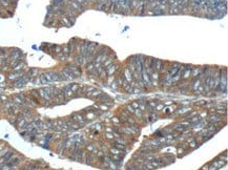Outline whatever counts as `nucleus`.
Returning <instances> with one entry per match:
<instances>
[{"label": "nucleus", "mask_w": 228, "mask_h": 170, "mask_svg": "<svg viewBox=\"0 0 228 170\" xmlns=\"http://www.w3.org/2000/svg\"><path fill=\"white\" fill-rule=\"evenodd\" d=\"M182 148H183L184 150H186V149H189V145H188V143H187V142H184L183 144H182Z\"/></svg>", "instance_id": "40"}, {"label": "nucleus", "mask_w": 228, "mask_h": 170, "mask_svg": "<svg viewBox=\"0 0 228 170\" xmlns=\"http://www.w3.org/2000/svg\"><path fill=\"white\" fill-rule=\"evenodd\" d=\"M0 99H1L2 102H4V101L8 100V98H7V96H5V94H0Z\"/></svg>", "instance_id": "41"}, {"label": "nucleus", "mask_w": 228, "mask_h": 170, "mask_svg": "<svg viewBox=\"0 0 228 170\" xmlns=\"http://www.w3.org/2000/svg\"><path fill=\"white\" fill-rule=\"evenodd\" d=\"M38 73H39L38 68H30V69L27 70L26 75L31 78V79H33V78H35V77L38 76Z\"/></svg>", "instance_id": "12"}, {"label": "nucleus", "mask_w": 228, "mask_h": 170, "mask_svg": "<svg viewBox=\"0 0 228 170\" xmlns=\"http://www.w3.org/2000/svg\"><path fill=\"white\" fill-rule=\"evenodd\" d=\"M176 109H177V105L171 104V105H168V106H164L161 111H162L163 113H165V114H168V113H172L174 111H176Z\"/></svg>", "instance_id": "7"}, {"label": "nucleus", "mask_w": 228, "mask_h": 170, "mask_svg": "<svg viewBox=\"0 0 228 170\" xmlns=\"http://www.w3.org/2000/svg\"><path fill=\"white\" fill-rule=\"evenodd\" d=\"M171 128H172V130H174V131H177V132H180V133H181V132L183 131L186 127H184L181 123H176V124H174V126H172Z\"/></svg>", "instance_id": "14"}, {"label": "nucleus", "mask_w": 228, "mask_h": 170, "mask_svg": "<svg viewBox=\"0 0 228 170\" xmlns=\"http://www.w3.org/2000/svg\"><path fill=\"white\" fill-rule=\"evenodd\" d=\"M12 101L14 102V104H15V105H18V106H22V105L24 104L23 101L20 99V97L18 96V94H14V96L12 97Z\"/></svg>", "instance_id": "13"}, {"label": "nucleus", "mask_w": 228, "mask_h": 170, "mask_svg": "<svg viewBox=\"0 0 228 170\" xmlns=\"http://www.w3.org/2000/svg\"><path fill=\"white\" fill-rule=\"evenodd\" d=\"M85 149L87 150L88 152H93L95 150V146L93 145V144H87V145L85 146Z\"/></svg>", "instance_id": "28"}, {"label": "nucleus", "mask_w": 228, "mask_h": 170, "mask_svg": "<svg viewBox=\"0 0 228 170\" xmlns=\"http://www.w3.org/2000/svg\"><path fill=\"white\" fill-rule=\"evenodd\" d=\"M215 103H212V102H208V103H207L206 102V104H205L204 105V107H206V108H212V107H215Z\"/></svg>", "instance_id": "34"}, {"label": "nucleus", "mask_w": 228, "mask_h": 170, "mask_svg": "<svg viewBox=\"0 0 228 170\" xmlns=\"http://www.w3.org/2000/svg\"><path fill=\"white\" fill-rule=\"evenodd\" d=\"M191 69L192 68H184L181 76V80H188L190 76H191Z\"/></svg>", "instance_id": "10"}, {"label": "nucleus", "mask_w": 228, "mask_h": 170, "mask_svg": "<svg viewBox=\"0 0 228 170\" xmlns=\"http://www.w3.org/2000/svg\"><path fill=\"white\" fill-rule=\"evenodd\" d=\"M105 132H109V133H112V127H109V126H107V127L105 128Z\"/></svg>", "instance_id": "43"}, {"label": "nucleus", "mask_w": 228, "mask_h": 170, "mask_svg": "<svg viewBox=\"0 0 228 170\" xmlns=\"http://www.w3.org/2000/svg\"><path fill=\"white\" fill-rule=\"evenodd\" d=\"M61 91H62L63 96H64V99H65L66 101L70 100V99H72V98H75V94H74L73 91H72L71 89H70L68 85L64 86V87H61Z\"/></svg>", "instance_id": "2"}, {"label": "nucleus", "mask_w": 228, "mask_h": 170, "mask_svg": "<svg viewBox=\"0 0 228 170\" xmlns=\"http://www.w3.org/2000/svg\"><path fill=\"white\" fill-rule=\"evenodd\" d=\"M208 121L209 123H215V124H219L221 123L222 121H223V116H220V114H216V113H212V114H209L208 116Z\"/></svg>", "instance_id": "4"}, {"label": "nucleus", "mask_w": 228, "mask_h": 170, "mask_svg": "<svg viewBox=\"0 0 228 170\" xmlns=\"http://www.w3.org/2000/svg\"><path fill=\"white\" fill-rule=\"evenodd\" d=\"M105 138H106V139H108V140H114L115 139L114 134L109 133V132H105Z\"/></svg>", "instance_id": "36"}, {"label": "nucleus", "mask_w": 228, "mask_h": 170, "mask_svg": "<svg viewBox=\"0 0 228 170\" xmlns=\"http://www.w3.org/2000/svg\"><path fill=\"white\" fill-rule=\"evenodd\" d=\"M125 110L128 112L129 114H134V112H135V108L132 107V106L130 104H127L125 106Z\"/></svg>", "instance_id": "27"}, {"label": "nucleus", "mask_w": 228, "mask_h": 170, "mask_svg": "<svg viewBox=\"0 0 228 170\" xmlns=\"http://www.w3.org/2000/svg\"><path fill=\"white\" fill-rule=\"evenodd\" d=\"M164 107V104H162V103H158L157 106L155 107V111H161L163 109Z\"/></svg>", "instance_id": "29"}, {"label": "nucleus", "mask_w": 228, "mask_h": 170, "mask_svg": "<svg viewBox=\"0 0 228 170\" xmlns=\"http://www.w3.org/2000/svg\"><path fill=\"white\" fill-rule=\"evenodd\" d=\"M184 151H185V150H184V149L183 148H179L178 149V152H179V154H181V153H183V152Z\"/></svg>", "instance_id": "44"}, {"label": "nucleus", "mask_w": 228, "mask_h": 170, "mask_svg": "<svg viewBox=\"0 0 228 170\" xmlns=\"http://www.w3.org/2000/svg\"><path fill=\"white\" fill-rule=\"evenodd\" d=\"M109 152H111V154H122V150H120V149H118V148H115V147L109 149Z\"/></svg>", "instance_id": "26"}, {"label": "nucleus", "mask_w": 228, "mask_h": 170, "mask_svg": "<svg viewBox=\"0 0 228 170\" xmlns=\"http://www.w3.org/2000/svg\"><path fill=\"white\" fill-rule=\"evenodd\" d=\"M122 88H123V90L125 91L126 94H132V88H134V87H132V86L129 84V83H128V84H126V85L124 86V87H122Z\"/></svg>", "instance_id": "21"}, {"label": "nucleus", "mask_w": 228, "mask_h": 170, "mask_svg": "<svg viewBox=\"0 0 228 170\" xmlns=\"http://www.w3.org/2000/svg\"><path fill=\"white\" fill-rule=\"evenodd\" d=\"M188 120H189V122L191 123V125H193V124H195V123H200L202 119H201L200 117H197V116H195V117L191 118V119H188Z\"/></svg>", "instance_id": "24"}, {"label": "nucleus", "mask_w": 228, "mask_h": 170, "mask_svg": "<svg viewBox=\"0 0 228 170\" xmlns=\"http://www.w3.org/2000/svg\"><path fill=\"white\" fill-rule=\"evenodd\" d=\"M182 125L184 126V127H187V126H190L191 125V123L189 122V120H186V121H182V122H180Z\"/></svg>", "instance_id": "35"}, {"label": "nucleus", "mask_w": 228, "mask_h": 170, "mask_svg": "<svg viewBox=\"0 0 228 170\" xmlns=\"http://www.w3.org/2000/svg\"><path fill=\"white\" fill-rule=\"evenodd\" d=\"M61 23L63 26H70V25H72V23L70 22V20L67 19V17H61Z\"/></svg>", "instance_id": "18"}, {"label": "nucleus", "mask_w": 228, "mask_h": 170, "mask_svg": "<svg viewBox=\"0 0 228 170\" xmlns=\"http://www.w3.org/2000/svg\"><path fill=\"white\" fill-rule=\"evenodd\" d=\"M111 88H112V89H115V90H117V89L120 87V86L118 85V83H117L116 80H115V81H112V82L111 83Z\"/></svg>", "instance_id": "31"}, {"label": "nucleus", "mask_w": 228, "mask_h": 170, "mask_svg": "<svg viewBox=\"0 0 228 170\" xmlns=\"http://www.w3.org/2000/svg\"><path fill=\"white\" fill-rule=\"evenodd\" d=\"M116 81H117L118 85H119L120 87H124V86H125L126 84H128V82L125 80V78H124V76H123V74H122V73L119 74V76L117 77Z\"/></svg>", "instance_id": "8"}, {"label": "nucleus", "mask_w": 228, "mask_h": 170, "mask_svg": "<svg viewBox=\"0 0 228 170\" xmlns=\"http://www.w3.org/2000/svg\"><path fill=\"white\" fill-rule=\"evenodd\" d=\"M114 147H115V148L120 149V150H125V145H124V144H121V143L115 142V141H114Z\"/></svg>", "instance_id": "23"}, {"label": "nucleus", "mask_w": 228, "mask_h": 170, "mask_svg": "<svg viewBox=\"0 0 228 170\" xmlns=\"http://www.w3.org/2000/svg\"><path fill=\"white\" fill-rule=\"evenodd\" d=\"M98 108H99V110H101V111H107L109 109V106L104 104V103H100V104L98 105Z\"/></svg>", "instance_id": "22"}, {"label": "nucleus", "mask_w": 228, "mask_h": 170, "mask_svg": "<svg viewBox=\"0 0 228 170\" xmlns=\"http://www.w3.org/2000/svg\"><path fill=\"white\" fill-rule=\"evenodd\" d=\"M158 103H160V102L157 101V100H148V101H146V105L149 106V107H151V108H154V109H155L156 106H157Z\"/></svg>", "instance_id": "17"}, {"label": "nucleus", "mask_w": 228, "mask_h": 170, "mask_svg": "<svg viewBox=\"0 0 228 170\" xmlns=\"http://www.w3.org/2000/svg\"><path fill=\"white\" fill-rule=\"evenodd\" d=\"M71 119L73 122L75 123H78L80 126H84L86 124V120L84 118V114L83 113H80V112H74V113L71 114Z\"/></svg>", "instance_id": "1"}, {"label": "nucleus", "mask_w": 228, "mask_h": 170, "mask_svg": "<svg viewBox=\"0 0 228 170\" xmlns=\"http://www.w3.org/2000/svg\"><path fill=\"white\" fill-rule=\"evenodd\" d=\"M190 110H192L191 107H189V106H183V107H181L180 109H178V110H176L177 112V114H186L187 112H189Z\"/></svg>", "instance_id": "11"}, {"label": "nucleus", "mask_w": 228, "mask_h": 170, "mask_svg": "<svg viewBox=\"0 0 228 170\" xmlns=\"http://www.w3.org/2000/svg\"><path fill=\"white\" fill-rule=\"evenodd\" d=\"M208 116H209V113H208V111H207V110H205V111H203V112H201V113H200V118H201V119H206Z\"/></svg>", "instance_id": "32"}, {"label": "nucleus", "mask_w": 228, "mask_h": 170, "mask_svg": "<svg viewBox=\"0 0 228 170\" xmlns=\"http://www.w3.org/2000/svg\"><path fill=\"white\" fill-rule=\"evenodd\" d=\"M7 160H5L3 157H0V166L4 165V164H7Z\"/></svg>", "instance_id": "38"}, {"label": "nucleus", "mask_w": 228, "mask_h": 170, "mask_svg": "<svg viewBox=\"0 0 228 170\" xmlns=\"http://www.w3.org/2000/svg\"><path fill=\"white\" fill-rule=\"evenodd\" d=\"M68 87H70V89L74 94H76L78 91V89L81 87V85L78 84V83H72V84H68Z\"/></svg>", "instance_id": "16"}, {"label": "nucleus", "mask_w": 228, "mask_h": 170, "mask_svg": "<svg viewBox=\"0 0 228 170\" xmlns=\"http://www.w3.org/2000/svg\"><path fill=\"white\" fill-rule=\"evenodd\" d=\"M94 69H95L94 62H89L86 64V71H87V73H91V71H93Z\"/></svg>", "instance_id": "25"}, {"label": "nucleus", "mask_w": 228, "mask_h": 170, "mask_svg": "<svg viewBox=\"0 0 228 170\" xmlns=\"http://www.w3.org/2000/svg\"><path fill=\"white\" fill-rule=\"evenodd\" d=\"M96 160H97L96 154L91 153V152L87 153V154H86V157H85V161H86V163H87L88 165H94L95 162H96Z\"/></svg>", "instance_id": "6"}, {"label": "nucleus", "mask_w": 228, "mask_h": 170, "mask_svg": "<svg viewBox=\"0 0 228 170\" xmlns=\"http://www.w3.org/2000/svg\"><path fill=\"white\" fill-rule=\"evenodd\" d=\"M24 74H25L24 70H22V71H11V73L7 75V79L13 82V81H15V80L18 79V78L22 77Z\"/></svg>", "instance_id": "3"}, {"label": "nucleus", "mask_w": 228, "mask_h": 170, "mask_svg": "<svg viewBox=\"0 0 228 170\" xmlns=\"http://www.w3.org/2000/svg\"><path fill=\"white\" fill-rule=\"evenodd\" d=\"M111 122L114 123V124H116V125H119V124H121V121L119 119V117H114V118H111Z\"/></svg>", "instance_id": "30"}, {"label": "nucleus", "mask_w": 228, "mask_h": 170, "mask_svg": "<svg viewBox=\"0 0 228 170\" xmlns=\"http://www.w3.org/2000/svg\"><path fill=\"white\" fill-rule=\"evenodd\" d=\"M122 74H123L124 78H125V80H126V81H127L128 83H131L132 81H134V79H132V75H131L130 70H129L128 68H124Z\"/></svg>", "instance_id": "9"}, {"label": "nucleus", "mask_w": 228, "mask_h": 170, "mask_svg": "<svg viewBox=\"0 0 228 170\" xmlns=\"http://www.w3.org/2000/svg\"><path fill=\"white\" fill-rule=\"evenodd\" d=\"M164 104V106H168V105H171L172 104V101H170V100H167V101H165V102L163 103Z\"/></svg>", "instance_id": "42"}, {"label": "nucleus", "mask_w": 228, "mask_h": 170, "mask_svg": "<svg viewBox=\"0 0 228 170\" xmlns=\"http://www.w3.org/2000/svg\"><path fill=\"white\" fill-rule=\"evenodd\" d=\"M205 104H206V101H204V100H201V101H199V102L195 103L197 106H203V107H204Z\"/></svg>", "instance_id": "37"}, {"label": "nucleus", "mask_w": 228, "mask_h": 170, "mask_svg": "<svg viewBox=\"0 0 228 170\" xmlns=\"http://www.w3.org/2000/svg\"><path fill=\"white\" fill-rule=\"evenodd\" d=\"M225 164H226V162H225V161H223V160H215V161H213V162L211 163V165L215 166L216 169H219V168H221V167H223Z\"/></svg>", "instance_id": "15"}, {"label": "nucleus", "mask_w": 228, "mask_h": 170, "mask_svg": "<svg viewBox=\"0 0 228 170\" xmlns=\"http://www.w3.org/2000/svg\"><path fill=\"white\" fill-rule=\"evenodd\" d=\"M10 150V147H5L4 149H2V150H0V157H3V155L7 153V152Z\"/></svg>", "instance_id": "33"}, {"label": "nucleus", "mask_w": 228, "mask_h": 170, "mask_svg": "<svg viewBox=\"0 0 228 170\" xmlns=\"http://www.w3.org/2000/svg\"><path fill=\"white\" fill-rule=\"evenodd\" d=\"M119 69V65H115V64H111L109 66L106 67V73H107V76H115L116 73Z\"/></svg>", "instance_id": "5"}, {"label": "nucleus", "mask_w": 228, "mask_h": 170, "mask_svg": "<svg viewBox=\"0 0 228 170\" xmlns=\"http://www.w3.org/2000/svg\"><path fill=\"white\" fill-rule=\"evenodd\" d=\"M96 117H97V114L95 113V112H87L84 116L85 120H94V119H96Z\"/></svg>", "instance_id": "20"}, {"label": "nucleus", "mask_w": 228, "mask_h": 170, "mask_svg": "<svg viewBox=\"0 0 228 170\" xmlns=\"http://www.w3.org/2000/svg\"><path fill=\"white\" fill-rule=\"evenodd\" d=\"M134 116H136L138 118V119H143V116H144V112L141 111L139 108L135 109V112H134Z\"/></svg>", "instance_id": "19"}, {"label": "nucleus", "mask_w": 228, "mask_h": 170, "mask_svg": "<svg viewBox=\"0 0 228 170\" xmlns=\"http://www.w3.org/2000/svg\"><path fill=\"white\" fill-rule=\"evenodd\" d=\"M130 105H131V106H132V107H134L135 109L139 108V102H138V101H134V102H132Z\"/></svg>", "instance_id": "39"}, {"label": "nucleus", "mask_w": 228, "mask_h": 170, "mask_svg": "<svg viewBox=\"0 0 228 170\" xmlns=\"http://www.w3.org/2000/svg\"><path fill=\"white\" fill-rule=\"evenodd\" d=\"M2 104V101H1V99H0V105H1Z\"/></svg>", "instance_id": "45"}]
</instances>
